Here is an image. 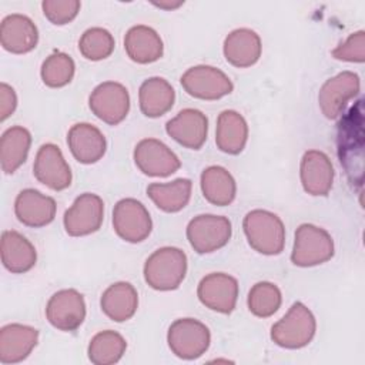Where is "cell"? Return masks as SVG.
<instances>
[{
  "label": "cell",
  "instance_id": "1",
  "mask_svg": "<svg viewBox=\"0 0 365 365\" xmlns=\"http://www.w3.org/2000/svg\"><path fill=\"white\" fill-rule=\"evenodd\" d=\"M338 158L351 184L362 187L364 164V100L359 98L339 120L336 133Z\"/></svg>",
  "mask_w": 365,
  "mask_h": 365
},
{
  "label": "cell",
  "instance_id": "2",
  "mask_svg": "<svg viewBox=\"0 0 365 365\" xmlns=\"http://www.w3.org/2000/svg\"><path fill=\"white\" fill-rule=\"evenodd\" d=\"M242 230L252 250L262 255H278L285 245V227L281 218L267 210H252L242 220Z\"/></svg>",
  "mask_w": 365,
  "mask_h": 365
},
{
  "label": "cell",
  "instance_id": "3",
  "mask_svg": "<svg viewBox=\"0 0 365 365\" xmlns=\"http://www.w3.org/2000/svg\"><path fill=\"white\" fill-rule=\"evenodd\" d=\"M143 272L153 289H177L187 274V255L177 247L158 248L145 259Z\"/></svg>",
  "mask_w": 365,
  "mask_h": 365
},
{
  "label": "cell",
  "instance_id": "4",
  "mask_svg": "<svg viewBox=\"0 0 365 365\" xmlns=\"http://www.w3.org/2000/svg\"><path fill=\"white\" fill-rule=\"evenodd\" d=\"M317 331L311 309L302 302H294L288 312L271 328V339L281 348L299 349L307 346Z\"/></svg>",
  "mask_w": 365,
  "mask_h": 365
},
{
  "label": "cell",
  "instance_id": "5",
  "mask_svg": "<svg viewBox=\"0 0 365 365\" xmlns=\"http://www.w3.org/2000/svg\"><path fill=\"white\" fill-rule=\"evenodd\" d=\"M331 234L314 224H301L295 231L291 261L297 267H315L334 257Z\"/></svg>",
  "mask_w": 365,
  "mask_h": 365
},
{
  "label": "cell",
  "instance_id": "6",
  "mask_svg": "<svg viewBox=\"0 0 365 365\" xmlns=\"http://www.w3.org/2000/svg\"><path fill=\"white\" fill-rule=\"evenodd\" d=\"M167 342L175 356L191 361L207 352L211 342V334L198 319L180 318L170 325Z\"/></svg>",
  "mask_w": 365,
  "mask_h": 365
},
{
  "label": "cell",
  "instance_id": "7",
  "mask_svg": "<svg viewBox=\"0 0 365 365\" xmlns=\"http://www.w3.org/2000/svg\"><path fill=\"white\" fill-rule=\"evenodd\" d=\"M187 240L198 254H210L225 247L231 238L232 227L227 217L201 214L187 225Z\"/></svg>",
  "mask_w": 365,
  "mask_h": 365
},
{
  "label": "cell",
  "instance_id": "8",
  "mask_svg": "<svg viewBox=\"0 0 365 365\" xmlns=\"http://www.w3.org/2000/svg\"><path fill=\"white\" fill-rule=\"evenodd\" d=\"M113 228L121 240L137 244L151 234L153 221L143 202L135 198H123L114 205Z\"/></svg>",
  "mask_w": 365,
  "mask_h": 365
},
{
  "label": "cell",
  "instance_id": "9",
  "mask_svg": "<svg viewBox=\"0 0 365 365\" xmlns=\"http://www.w3.org/2000/svg\"><path fill=\"white\" fill-rule=\"evenodd\" d=\"M180 83L187 94L200 100H218L228 96L234 88L224 71L205 64L190 67L181 76Z\"/></svg>",
  "mask_w": 365,
  "mask_h": 365
},
{
  "label": "cell",
  "instance_id": "10",
  "mask_svg": "<svg viewBox=\"0 0 365 365\" xmlns=\"http://www.w3.org/2000/svg\"><path fill=\"white\" fill-rule=\"evenodd\" d=\"M88 107L103 123L117 125L127 117L130 110L128 90L121 83L104 81L91 91Z\"/></svg>",
  "mask_w": 365,
  "mask_h": 365
},
{
  "label": "cell",
  "instance_id": "11",
  "mask_svg": "<svg viewBox=\"0 0 365 365\" xmlns=\"http://www.w3.org/2000/svg\"><path fill=\"white\" fill-rule=\"evenodd\" d=\"M361 91L359 76L354 71H342L328 78L318 93V104L322 114L329 118H338L344 114L348 103Z\"/></svg>",
  "mask_w": 365,
  "mask_h": 365
},
{
  "label": "cell",
  "instance_id": "12",
  "mask_svg": "<svg viewBox=\"0 0 365 365\" xmlns=\"http://www.w3.org/2000/svg\"><path fill=\"white\" fill-rule=\"evenodd\" d=\"M104 220V202L94 192L80 194L64 212L63 224L71 237L90 235L100 230Z\"/></svg>",
  "mask_w": 365,
  "mask_h": 365
},
{
  "label": "cell",
  "instance_id": "13",
  "mask_svg": "<svg viewBox=\"0 0 365 365\" xmlns=\"http://www.w3.org/2000/svg\"><path fill=\"white\" fill-rule=\"evenodd\" d=\"M46 318L58 331H76L86 319L84 297L73 288L57 291L47 302Z\"/></svg>",
  "mask_w": 365,
  "mask_h": 365
},
{
  "label": "cell",
  "instance_id": "14",
  "mask_svg": "<svg viewBox=\"0 0 365 365\" xmlns=\"http://www.w3.org/2000/svg\"><path fill=\"white\" fill-rule=\"evenodd\" d=\"M133 157L137 168L150 177H168L181 167V161L175 153L157 138L138 141Z\"/></svg>",
  "mask_w": 365,
  "mask_h": 365
},
{
  "label": "cell",
  "instance_id": "15",
  "mask_svg": "<svg viewBox=\"0 0 365 365\" xmlns=\"http://www.w3.org/2000/svg\"><path fill=\"white\" fill-rule=\"evenodd\" d=\"M197 297L211 311L231 314L238 299V281L225 272H211L201 278Z\"/></svg>",
  "mask_w": 365,
  "mask_h": 365
},
{
  "label": "cell",
  "instance_id": "16",
  "mask_svg": "<svg viewBox=\"0 0 365 365\" xmlns=\"http://www.w3.org/2000/svg\"><path fill=\"white\" fill-rule=\"evenodd\" d=\"M33 174L38 182L54 191L68 188L73 178L61 150L53 143H46L38 148L33 164Z\"/></svg>",
  "mask_w": 365,
  "mask_h": 365
},
{
  "label": "cell",
  "instance_id": "17",
  "mask_svg": "<svg viewBox=\"0 0 365 365\" xmlns=\"http://www.w3.org/2000/svg\"><path fill=\"white\" fill-rule=\"evenodd\" d=\"M334 167L329 157L319 150L304 153L299 165L301 184L305 192L315 197H325L334 184Z\"/></svg>",
  "mask_w": 365,
  "mask_h": 365
},
{
  "label": "cell",
  "instance_id": "18",
  "mask_svg": "<svg viewBox=\"0 0 365 365\" xmlns=\"http://www.w3.org/2000/svg\"><path fill=\"white\" fill-rule=\"evenodd\" d=\"M167 134L180 145L200 150L207 140L208 118L197 108H184L165 124Z\"/></svg>",
  "mask_w": 365,
  "mask_h": 365
},
{
  "label": "cell",
  "instance_id": "19",
  "mask_svg": "<svg viewBox=\"0 0 365 365\" xmlns=\"http://www.w3.org/2000/svg\"><path fill=\"white\" fill-rule=\"evenodd\" d=\"M56 201L38 190H21L14 201V214L17 220L27 227L40 228L48 225L56 217Z\"/></svg>",
  "mask_w": 365,
  "mask_h": 365
},
{
  "label": "cell",
  "instance_id": "20",
  "mask_svg": "<svg viewBox=\"0 0 365 365\" xmlns=\"http://www.w3.org/2000/svg\"><path fill=\"white\" fill-rule=\"evenodd\" d=\"M0 43L9 53L24 54L36 48L38 30L30 17L13 13L1 20Z\"/></svg>",
  "mask_w": 365,
  "mask_h": 365
},
{
  "label": "cell",
  "instance_id": "21",
  "mask_svg": "<svg viewBox=\"0 0 365 365\" xmlns=\"http://www.w3.org/2000/svg\"><path fill=\"white\" fill-rule=\"evenodd\" d=\"M67 144L73 157L81 164H94L107 150L104 134L90 123H77L67 133Z\"/></svg>",
  "mask_w": 365,
  "mask_h": 365
},
{
  "label": "cell",
  "instance_id": "22",
  "mask_svg": "<svg viewBox=\"0 0 365 365\" xmlns=\"http://www.w3.org/2000/svg\"><path fill=\"white\" fill-rule=\"evenodd\" d=\"M38 341V331L23 324H9L0 331V362L17 364L24 361Z\"/></svg>",
  "mask_w": 365,
  "mask_h": 365
},
{
  "label": "cell",
  "instance_id": "23",
  "mask_svg": "<svg viewBox=\"0 0 365 365\" xmlns=\"http://www.w3.org/2000/svg\"><path fill=\"white\" fill-rule=\"evenodd\" d=\"M261 50L259 36L247 27L232 30L225 37L222 46L225 60L240 68L254 66L261 57Z\"/></svg>",
  "mask_w": 365,
  "mask_h": 365
},
{
  "label": "cell",
  "instance_id": "24",
  "mask_svg": "<svg viewBox=\"0 0 365 365\" xmlns=\"http://www.w3.org/2000/svg\"><path fill=\"white\" fill-rule=\"evenodd\" d=\"M124 50L134 63L150 64L163 57L164 44L154 29L137 24L127 30L124 37Z\"/></svg>",
  "mask_w": 365,
  "mask_h": 365
},
{
  "label": "cell",
  "instance_id": "25",
  "mask_svg": "<svg viewBox=\"0 0 365 365\" xmlns=\"http://www.w3.org/2000/svg\"><path fill=\"white\" fill-rule=\"evenodd\" d=\"M37 261L34 245L14 230L1 234V262L11 274H24L30 271Z\"/></svg>",
  "mask_w": 365,
  "mask_h": 365
},
{
  "label": "cell",
  "instance_id": "26",
  "mask_svg": "<svg viewBox=\"0 0 365 365\" xmlns=\"http://www.w3.org/2000/svg\"><path fill=\"white\" fill-rule=\"evenodd\" d=\"M100 307L111 321L124 322L134 317L138 308V294L130 282L118 281L103 292Z\"/></svg>",
  "mask_w": 365,
  "mask_h": 365
},
{
  "label": "cell",
  "instance_id": "27",
  "mask_svg": "<svg viewBox=\"0 0 365 365\" xmlns=\"http://www.w3.org/2000/svg\"><path fill=\"white\" fill-rule=\"evenodd\" d=\"M175 101L173 86L163 77H150L138 90L140 110L145 117L157 118L168 113Z\"/></svg>",
  "mask_w": 365,
  "mask_h": 365
},
{
  "label": "cell",
  "instance_id": "28",
  "mask_svg": "<svg viewBox=\"0 0 365 365\" xmlns=\"http://www.w3.org/2000/svg\"><path fill=\"white\" fill-rule=\"evenodd\" d=\"M248 140V124L245 118L235 110H224L217 118L215 144L231 155L240 154Z\"/></svg>",
  "mask_w": 365,
  "mask_h": 365
},
{
  "label": "cell",
  "instance_id": "29",
  "mask_svg": "<svg viewBox=\"0 0 365 365\" xmlns=\"http://www.w3.org/2000/svg\"><path fill=\"white\" fill-rule=\"evenodd\" d=\"M204 198L218 207L230 205L235 200L237 184L228 170L221 165L207 167L200 177Z\"/></svg>",
  "mask_w": 365,
  "mask_h": 365
},
{
  "label": "cell",
  "instance_id": "30",
  "mask_svg": "<svg viewBox=\"0 0 365 365\" xmlns=\"http://www.w3.org/2000/svg\"><path fill=\"white\" fill-rule=\"evenodd\" d=\"M191 190L190 178H177L171 182H151L147 195L161 211L178 212L190 202Z\"/></svg>",
  "mask_w": 365,
  "mask_h": 365
},
{
  "label": "cell",
  "instance_id": "31",
  "mask_svg": "<svg viewBox=\"0 0 365 365\" xmlns=\"http://www.w3.org/2000/svg\"><path fill=\"white\" fill-rule=\"evenodd\" d=\"M31 145V134L21 125L7 128L0 140V161L1 170L6 174H13L26 160Z\"/></svg>",
  "mask_w": 365,
  "mask_h": 365
},
{
  "label": "cell",
  "instance_id": "32",
  "mask_svg": "<svg viewBox=\"0 0 365 365\" xmlns=\"http://www.w3.org/2000/svg\"><path fill=\"white\" fill-rule=\"evenodd\" d=\"M127 342L115 331L106 329L96 334L87 348L88 359L96 365H111L118 362L125 354Z\"/></svg>",
  "mask_w": 365,
  "mask_h": 365
},
{
  "label": "cell",
  "instance_id": "33",
  "mask_svg": "<svg viewBox=\"0 0 365 365\" xmlns=\"http://www.w3.org/2000/svg\"><path fill=\"white\" fill-rule=\"evenodd\" d=\"M281 302L282 295L279 288L268 281L254 284L247 298L248 309L258 318H268L274 315L281 307Z\"/></svg>",
  "mask_w": 365,
  "mask_h": 365
},
{
  "label": "cell",
  "instance_id": "34",
  "mask_svg": "<svg viewBox=\"0 0 365 365\" xmlns=\"http://www.w3.org/2000/svg\"><path fill=\"white\" fill-rule=\"evenodd\" d=\"M76 71L74 60L61 51L51 53L41 64V80L47 87L51 88H60L67 86Z\"/></svg>",
  "mask_w": 365,
  "mask_h": 365
},
{
  "label": "cell",
  "instance_id": "35",
  "mask_svg": "<svg viewBox=\"0 0 365 365\" xmlns=\"http://www.w3.org/2000/svg\"><path fill=\"white\" fill-rule=\"evenodd\" d=\"M114 46L115 41L113 34L103 27L87 29L78 40V50L81 56L91 61H100L110 57L114 51Z\"/></svg>",
  "mask_w": 365,
  "mask_h": 365
},
{
  "label": "cell",
  "instance_id": "36",
  "mask_svg": "<svg viewBox=\"0 0 365 365\" xmlns=\"http://www.w3.org/2000/svg\"><path fill=\"white\" fill-rule=\"evenodd\" d=\"M80 7L81 3L78 0H44L41 3L46 19L56 26H64L73 21L78 14Z\"/></svg>",
  "mask_w": 365,
  "mask_h": 365
},
{
  "label": "cell",
  "instance_id": "37",
  "mask_svg": "<svg viewBox=\"0 0 365 365\" xmlns=\"http://www.w3.org/2000/svg\"><path fill=\"white\" fill-rule=\"evenodd\" d=\"M332 57L341 61L364 63L365 61V31L359 30L332 50Z\"/></svg>",
  "mask_w": 365,
  "mask_h": 365
},
{
  "label": "cell",
  "instance_id": "38",
  "mask_svg": "<svg viewBox=\"0 0 365 365\" xmlns=\"http://www.w3.org/2000/svg\"><path fill=\"white\" fill-rule=\"evenodd\" d=\"M17 107V96L11 86L1 83L0 84V120L4 121L10 117Z\"/></svg>",
  "mask_w": 365,
  "mask_h": 365
},
{
  "label": "cell",
  "instance_id": "39",
  "mask_svg": "<svg viewBox=\"0 0 365 365\" xmlns=\"http://www.w3.org/2000/svg\"><path fill=\"white\" fill-rule=\"evenodd\" d=\"M153 4L158 9H163V10H174V9H178L180 6H182L184 1L182 0H178V1L164 0V1H153Z\"/></svg>",
  "mask_w": 365,
  "mask_h": 365
}]
</instances>
